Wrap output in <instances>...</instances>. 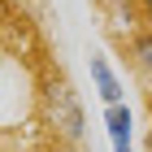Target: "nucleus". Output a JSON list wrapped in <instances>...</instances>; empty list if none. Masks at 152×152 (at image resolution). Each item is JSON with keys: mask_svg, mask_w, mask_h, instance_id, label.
I'll list each match as a JSON object with an SVG mask.
<instances>
[{"mask_svg": "<svg viewBox=\"0 0 152 152\" xmlns=\"http://www.w3.org/2000/svg\"><path fill=\"white\" fill-rule=\"evenodd\" d=\"M44 122H48V130H52L61 143H70V148H78L83 135H87L83 100H78V91H74V83L61 78V74H52V78L44 83Z\"/></svg>", "mask_w": 152, "mask_h": 152, "instance_id": "nucleus-1", "label": "nucleus"}, {"mask_svg": "<svg viewBox=\"0 0 152 152\" xmlns=\"http://www.w3.org/2000/svg\"><path fill=\"white\" fill-rule=\"evenodd\" d=\"M104 135L113 152H135V113H130L126 100L104 104Z\"/></svg>", "mask_w": 152, "mask_h": 152, "instance_id": "nucleus-2", "label": "nucleus"}, {"mask_svg": "<svg viewBox=\"0 0 152 152\" xmlns=\"http://www.w3.org/2000/svg\"><path fill=\"white\" fill-rule=\"evenodd\" d=\"M87 70H91V87H96V96H100V104H117V100H122V78H117V70L109 65V57L104 52H91Z\"/></svg>", "mask_w": 152, "mask_h": 152, "instance_id": "nucleus-3", "label": "nucleus"}, {"mask_svg": "<svg viewBox=\"0 0 152 152\" xmlns=\"http://www.w3.org/2000/svg\"><path fill=\"white\" fill-rule=\"evenodd\" d=\"M126 52H130V65L139 70V78L152 83V26H143V31H135V35H130Z\"/></svg>", "mask_w": 152, "mask_h": 152, "instance_id": "nucleus-4", "label": "nucleus"}, {"mask_svg": "<svg viewBox=\"0 0 152 152\" xmlns=\"http://www.w3.org/2000/svg\"><path fill=\"white\" fill-rule=\"evenodd\" d=\"M70 152H78V148H70Z\"/></svg>", "mask_w": 152, "mask_h": 152, "instance_id": "nucleus-5", "label": "nucleus"}]
</instances>
